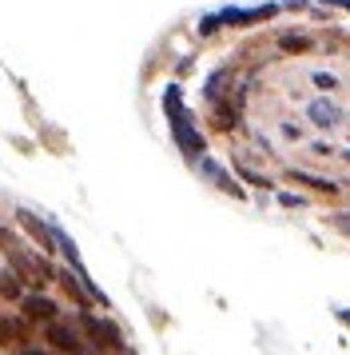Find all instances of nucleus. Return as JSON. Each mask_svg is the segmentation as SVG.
Instances as JSON below:
<instances>
[{
  "instance_id": "f257e3e1",
  "label": "nucleus",
  "mask_w": 350,
  "mask_h": 355,
  "mask_svg": "<svg viewBox=\"0 0 350 355\" xmlns=\"http://www.w3.org/2000/svg\"><path fill=\"white\" fill-rule=\"evenodd\" d=\"M279 17V4H259V8H227V12H219V17H207L203 20V33H211V28H219V24H255V20H270Z\"/></svg>"
},
{
  "instance_id": "f03ea898",
  "label": "nucleus",
  "mask_w": 350,
  "mask_h": 355,
  "mask_svg": "<svg viewBox=\"0 0 350 355\" xmlns=\"http://www.w3.org/2000/svg\"><path fill=\"white\" fill-rule=\"evenodd\" d=\"M80 323L88 327V336H92L95 343H100V347H120V343H124V339H120V331H116L111 323H100L95 315H88V311L80 315Z\"/></svg>"
},
{
  "instance_id": "7ed1b4c3",
  "label": "nucleus",
  "mask_w": 350,
  "mask_h": 355,
  "mask_svg": "<svg viewBox=\"0 0 350 355\" xmlns=\"http://www.w3.org/2000/svg\"><path fill=\"white\" fill-rule=\"evenodd\" d=\"M48 343H56L60 352H80V336L72 331V327H64V323H48Z\"/></svg>"
},
{
  "instance_id": "20e7f679",
  "label": "nucleus",
  "mask_w": 350,
  "mask_h": 355,
  "mask_svg": "<svg viewBox=\"0 0 350 355\" xmlns=\"http://www.w3.org/2000/svg\"><path fill=\"white\" fill-rule=\"evenodd\" d=\"M24 311H28V320H56L60 307L52 304V300H44V295H28L24 300Z\"/></svg>"
},
{
  "instance_id": "39448f33",
  "label": "nucleus",
  "mask_w": 350,
  "mask_h": 355,
  "mask_svg": "<svg viewBox=\"0 0 350 355\" xmlns=\"http://www.w3.org/2000/svg\"><path fill=\"white\" fill-rule=\"evenodd\" d=\"M20 224H24V227L32 232V236H36V240L44 243V252H52V243H56V236H52V232H48V227L40 224L36 216H32V211H20Z\"/></svg>"
},
{
  "instance_id": "423d86ee",
  "label": "nucleus",
  "mask_w": 350,
  "mask_h": 355,
  "mask_svg": "<svg viewBox=\"0 0 350 355\" xmlns=\"http://www.w3.org/2000/svg\"><path fill=\"white\" fill-rule=\"evenodd\" d=\"M279 44H283V49H291V52H306V49H311V40H306V36H295V33L279 36Z\"/></svg>"
},
{
  "instance_id": "0eeeda50",
  "label": "nucleus",
  "mask_w": 350,
  "mask_h": 355,
  "mask_svg": "<svg viewBox=\"0 0 350 355\" xmlns=\"http://www.w3.org/2000/svg\"><path fill=\"white\" fill-rule=\"evenodd\" d=\"M0 291H4L8 300H16V295H20V284H16V275H0Z\"/></svg>"
},
{
  "instance_id": "6e6552de",
  "label": "nucleus",
  "mask_w": 350,
  "mask_h": 355,
  "mask_svg": "<svg viewBox=\"0 0 350 355\" xmlns=\"http://www.w3.org/2000/svg\"><path fill=\"white\" fill-rule=\"evenodd\" d=\"M239 176L247 180V184H259V188H270V180H263V176H255L251 168H247V164H239Z\"/></svg>"
},
{
  "instance_id": "1a4fd4ad",
  "label": "nucleus",
  "mask_w": 350,
  "mask_h": 355,
  "mask_svg": "<svg viewBox=\"0 0 350 355\" xmlns=\"http://www.w3.org/2000/svg\"><path fill=\"white\" fill-rule=\"evenodd\" d=\"M315 84L318 88H334V76L331 72H315Z\"/></svg>"
},
{
  "instance_id": "9d476101",
  "label": "nucleus",
  "mask_w": 350,
  "mask_h": 355,
  "mask_svg": "<svg viewBox=\"0 0 350 355\" xmlns=\"http://www.w3.org/2000/svg\"><path fill=\"white\" fill-rule=\"evenodd\" d=\"M279 204H286V208H302L299 196H279Z\"/></svg>"
},
{
  "instance_id": "9b49d317",
  "label": "nucleus",
  "mask_w": 350,
  "mask_h": 355,
  "mask_svg": "<svg viewBox=\"0 0 350 355\" xmlns=\"http://www.w3.org/2000/svg\"><path fill=\"white\" fill-rule=\"evenodd\" d=\"M338 232H342V236H350V211L342 216V220H338Z\"/></svg>"
},
{
  "instance_id": "f8f14e48",
  "label": "nucleus",
  "mask_w": 350,
  "mask_h": 355,
  "mask_svg": "<svg viewBox=\"0 0 350 355\" xmlns=\"http://www.w3.org/2000/svg\"><path fill=\"white\" fill-rule=\"evenodd\" d=\"M326 4H338V8H347L350 12V0H326Z\"/></svg>"
},
{
  "instance_id": "ddd939ff",
  "label": "nucleus",
  "mask_w": 350,
  "mask_h": 355,
  "mask_svg": "<svg viewBox=\"0 0 350 355\" xmlns=\"http://www.w3.org/2000/svg\"><path fill=\"white\" fill-rule=\"evenodd\" d=\"M24 355H44V352H24Z\"/></svg>"
}]
</instances>
